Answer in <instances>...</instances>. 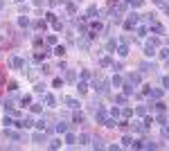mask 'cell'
<instances>
[{
	"instance_id": "6da1fadb",
	"label": "cell",
	"mask_w": 169,
	"mask_h": 151,
	"mask_svg": "<svg viewBox=\"0 0 169 151\" xmlns=\"http://www.w3.org/2000/svg\"><path fill=\"white\" fill-rule=\"evenodd\" d=\"M144 54H147V57H153V54H156V48H153V43H149V45L144 48Z\"/></svg>"
},
{
	"instance_id": "7a4b0ae2",
	"label": "cell",
	"mask_w": 169,
	"mask_h": 151,
	"mask_svg": "<svg viewBox=\"0 0 169 151\" xmlns=\"http://www.w3.org/2000/svg\"><path fill=\"white\" fill-rule=\"evenodd\" d=\"M57 131H59V133H66V131H68V124H66V122H59V124H57Z\"/></svg>"
},
{
	"instance_id": "3957f363",
	"label": "cell",
	"mask_w": 169,
	"mask_h": 151,
	"mask_svg": "<svg viewBox=\"0 0 169 151\" xmlns=\"http://www.w3.org/2000/svg\"><path fill=\"white\" fill-rule=\"evenodd\" d=\"M93 147H95V149H104V140H99V138L93 140Z\"/></svg>"
},
{
	"instance_id": "277c9868",
	"label": "cell",
	"mask_w": 169,
	"mask_h": 151,
	"mask_svg": "<svg viewBox=\"0 0 169 151\" xmlns=\"http://www.w3.org/2000/svg\"><path fill=\"white\" fill-rule=\"evenodd\" d=\"M54 54H59V57H63V54H66V48H63V45H59V48L54 50Z\"/></svg>"
},
{
	"instance_id": "5b68a950",
	"label": "cell",
	"mask_w": 169,
	"mask_h": 151,
	"mask_svg": "<svg viewBox=\"0 0 169 151\" xmlns=\"http://www.w3.org/2000/svg\"><path fill=\"white\" fill-rule=\"evenodd\" d=\"M11 66H14V68H23V59H14V61H11Z\"/></svg>"
},
{
	"instance_id": "8992f818",
	"label": "cell",
	"mask_w": 169,
	"mask_h": 151,
	"mask_svg": "<svg viewBox=\"0 0 169 151\" xmlns=\"http://www.w3.org/2000/svg\"><path fill=\"white\" fill-rule=\"evenodd\" d=\"M126 54H128V48H126V45H122V48H119V57H126Z\"/></svg>"
},
{
	"instance_id": "52a82bcc",
	"label": "cell",
	"mask_w": 169,
	"mask_h": 151,
	"mask_svg": "<svg viewBox=\"0 0 169 151\" xmlns=\"http://www.w3.org/2000/svg\"><path fill=\"white\" fill-rule=\"evenodd\" d=\"M88 140H90V138H88V135H86V133H81V135H79V142H81V144H86V142H88Z\"/></svg>"
},
{
	"instance_id": "ba28073f",
	"label": "cell",
	"mask_w": 169,
	"mask_h": 151,
	"mask_svg": "<svg viewBox=\"0 0 169 151\" xmlns=\"http://www.w3.org/2000/svg\"><path fill=\"white\" fill-rule=\"evenodd\" d=\"M79 48H81V50H88V38H84V41H79Z\"/></svg>"
},
{
	"instance_id": "9c48e42d",
	"label": "cell",
	"mask_w": 169,
	"mask_h": 151,
	"mask_svg": "<svg viewBox=\"0 0 169 151\" xmlns=\"http://www.w3.org/2000/svg\"><path fill=\"white\" fill-rule=\"evenodd\" d=\"M66 104H68V106H70V108H77V106H79V104H77L75 99H66Z\"/></svg>"
},
{
	"instance_id": "30bf717a",
	"label": "cell",
	"mask_w": 169,
	"mask_h": 151,
	"mask_svg": "<svg viewBox=\"0 0 169 151\" xmlns=\"http://www.w3.org/2000/svg\"><path fill=\"white\" fill-rule=\"evenodd\" d=\"M41 140H43V135H41V133H34V142L41 144Z\"/></svg>"
},
{
	"instance_id": "8fae6325",
	"label": "cell",
	"mask_w": 169,
	"mask_h": 151,
	"mask_svg": "<svg viewBox=\"0 0 169 151\" xmlns=\"http://www.w3.org/2000/svg\"><path fill=\"white\" fill-rule=\"evenodd\" d=\"M75 140H77L75 135H66V142H68V144H75Z\"/></svg>"
},
{
	"instance_id": "7c38bea8",
	"label": "cell",
	"mask_w": 169,
	"mask_h": 151,
	"mask_svg": "<svg viewBox=\"0 0 169 151\" xmlns=\"http://www.w3.org/2000/svg\"><path fill=\"white\" fill-rule=\"evenodd\" d=\"M160 57H162V59H169V48H165V50L160 52Z\"/></svg>"
},
{
	"instance_id": "4fadbf2b",
	"label": "cell",
	"mask_w": 169,
	"mask_h": 151,
	"mask_svg": "<svg viewBox=\"0 0 169 151\" xmlns=\"http://www.w3.org/2000/svg\"><path fill=\"white\" fill-rule=\"evenodd\" d=\"M77 88H79V92H86V90H88V86H86V84H77Z\"/></svg>"
},
{
	"instance_id": "5bb4252c",
	"label": "cell",
	"mask_w": 169,
	"mask_h": 151,
	"mask_svg": "<svg viewBox=\"0 0 169 151\" xmlns=\"http://www.w3.org/2000/svg\"><path fill=\"white\" fill-rule=\"evenodd\" d=\"M133 131H142V124L140 122H133Z\"/></svg>"
},
{
	"instance_id": "9a60e30c",
	"label": "cell",
	"mask_w": 169,
	"mask_h": 151,
	"mask_svg": "<svg viewBox=\"0 0 169 151\" xmlns=\"http://www.w3.org/2000/svg\"><path fill=\"white\" fill-rule=\"evenodd\" d=\"M45 101H47L50 106H54V97H52V95H47V97H45Z\"/></svg>"
},
{
	"instance_id": "2e32d148",
	"label": "cell",
	"mask_w": 169,
	"mask_h": 151,
	"mask_svg": "<svg viewBox=\"0 0 169 151\" xmlns=\"http://www.w3.org/2000/svg\"><path fill=\"white\" fill-rule=\"evenodd\" d=\"M156 32H158V34L162 36V34H165V27H162V25H156Z\"/></svg>"
},
{
	"instance_id": "e0dca14e",
	"label": "cell",
	"mask_w": 169,
	"mask_h": 151,
	"mask_svg": "<svg viewBox=\"0 0 169 151\" xmlns=\"http://www.w3.org/2000/svg\"><path fill=\"white\" fill-rule=\"evenodd\" d=\"M131 5H133V7H140V5H142V0H131Z\"/></svg>"
},
{
	"instance_id": "ac0fdd59",
	"label": "cell",
	"mask_w": 169,
	"mask_h": 151,
	"mask_svg": "<svg viewBox=\"0 0 169 151\" xmlns=\"http://www.w3.org/2000/svg\"><path fill=\"white\" fill-rule=\"evenodd\" d=\"M162 135H165V138H169V126H165V129H162Z\"/></svg>"
},
{
	"instance_id": "d6986e66",
	"label": "cell",
	"mask_w": 169,
	"mask_h": 151,
	"mask_svg": "<svg viewBox=\"0 0 169 151\" xmlns=\"http://www.w3.org/2000/svg\"><path fill=\"white\" fill-rule=\"evenodd\" d=\"M162 84H165V88H169V77H165V79H162Z\"/></svg>"
},
{
	"instance_id": "ffe728a7",
	"label": "cell",
	"mask_w": 169,
	"mask_h": 151,
	"mask_svg": "<svg viewBox=\"0 0 169 151\" xmlns=\"http://www.w3.org/2000/svg\"><path fill=\"white\" fill-rule=\"evenodd\" d=\"M77 2H81V0H77Z\"/></svg>"
},
{
	"instance_id": "44dd1931",
	"label": "cell",
	"mask_w": 169,
	"mask_h": 151,
	"mask_svg": "<svg viewBox=\"0 0 169 151\" xmlns=\"http://www.w3.org/2000/svg\"><path fill=\"white\" fill-rule=\"evenodd\" d=\"M20 2H23V0H20Z\"/></svg>"
}]
</instances>
